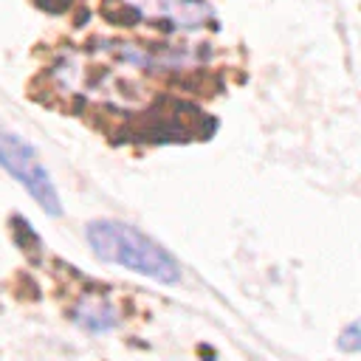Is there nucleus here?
<instances>
[{
    "mask_svg": "<svg viewBox=\"0 0 361 361\" xmlns=\"http://www.w3.org/2000/svg\"><path fill=\"white\" fill-rule=\"evenodd\" d=\"M85 237L102 262L121 265L133 274L149 276V279L164 282V285H172L180 279L178 259L164 245H158L152 237H147L144 231H138L127 223L90 220L85 228Z\"/></svg>",
    "mask_w": 361,
    "mask_h": 361,
    "instance_id": "nucleus-1",
    "label": "nucleus"
},
{
    "mask_svg": "<svg viewBox=\"0 0 361 361\" xmlns=\"http://www.w3.org/2000/svg\"><path fill=\"white\" fill-rule=\"evenodd\" d=\"M0 164L11 172V178L20 186H25V192L39 203V209L45 214L56 217L62 212L56 186H54L48 169L42 166L39 155L34 152V147L28 141H23L20 135H14L6 127H0Z\"/></svg>",
    "mask_w": 361,
    "mask_h": 361,
    "instance_id": "nucleus-2",
    "label": "nucleus"
},
{
    "mask_svg": "<svg viewBox=\"0 0 361 361\" xmlns=\"http://www.w3.org/2000/svg\"><path fill=\"white\" fill-rule=\"evenodd\" d=\"M73 322L90 333H104L118 324L116 307L102 296H82L79 305L73 307Z\"/></svg>",
    "mask_w": 361,
    "mask_h": 361,
    "instance_id": "nucleus-3",
    "label": "nucleus"
},
{
    "mask_svg": "<svg viewBox=\"0 0 361 361\" xmlns=\"http://www.w3.org/2000/svg\"><path fill=\"white\" fill-rule=\"evenodd\" d=\"M172 87H180V90H189V93H195V96H214V93H220L223 90V82H220V76L217 73H209V71H203V68H192V71H175L169 79H166Z\"/></svg>",
    "mask_w": 361,
    "mask_h": 361,
    "instance_id": "nucleus-4",
    "label": "nucleus"
},
{
    "mask_svg": "<svg viewBox=\"0 0 361 361\" xmlns=\"http://www.w3.org/2000/svg\"><path fill=\"white\" fill-rule=\"evenodd\" d=\"M99 14L107 23H113V25H138L141 23V11L135 6L118 3V0H104L102 8H99Z\"/></svg>",
    "mask_w": 361,
    "mask_h": 361,
    "instance_id": "nucleus-5",
    "label": "nucleus"
},
{
    "mask_svg": "<svg viewBox=\"0 0 361 361\" xmlns=\"http://www.w3.org/2000/svg\"><path fill=\"white\" fill-rule=\"evenodd\" d=\"M37 8H42L45 14H65L73 8V0H34Z\"/></svg>",
    "mask_w": 361,
    "mask_h": 361,
    "instance_id": "nucleus-6",
    "label": "nucleus"
},
{
    "mask_svg": "<svg viewBox=\"0 0 361 361\" xmlns=\"http://www.w3.org/2000/svg\"><path fill=\"white\" fill-rule=\"evenodd\" d=\"M338 347H341V350H350V353H355V350L361 347V341H358V324H355V322L344 330V336L338 338Z\"/></svg>",
    "mask_w": 361,
    "mask_h": 361,
    "instance_id": "nucleus-7",
    "label": "nucleus"
}]
</instances>
